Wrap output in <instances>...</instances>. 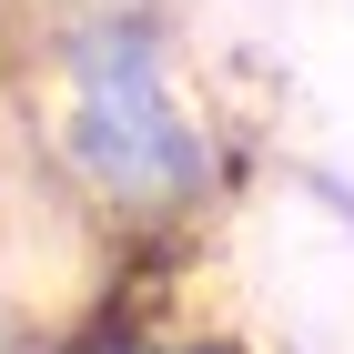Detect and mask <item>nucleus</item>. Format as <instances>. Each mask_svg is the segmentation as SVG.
<instances>
[{
    "label": "nucleus",
    "mask_w": 354,
    "mask_h": 354,
    "mask_svg": "<svg viewBox=\"0 0 354 354\" xmlns=\"http://www.w3.org/2000/svg\"><path fill=\"white\" fill-rule=\"evenodd\" d=\"M0 354H172V334H162V314H152L132 283H111L91 314H71V324H51V334H21V344H0Z\"/></svg>",
    "instance_id": "nucleus-2"
},
{
    "label": "nucleus",
    "mask_w": 354,
    "mask_h": 354,
    "mask_svg": "<svg viewBox=\"0 0 354 354\" xmlns=\"http://www.w3.org/2000/svg\"><path fill=\"white\" fill-rule=\"evenodd\" d=\"M41 132H51V172L82 192L111 233H183L223 203V152L213 111L183 82V41L162 10L142 0H102V10H51L41 41Z\"/></svg>",
    "instance_id": "nucleus-1"
},
{
    "label": "nucleus",
    "mask_w": 354,
    "mask_h": 354,
    "mask_svg": "<svg viewBox=\"0 0 354 354\" xmlns=\"http://www.w3.org/2000/svg\"><path fill=\"white\" fill-rule=\"evenodd\" d=\"M172 354H253V344H233V334H172Z\"/></svg>",
    "instance_id": "nucleus-3"
}]
</instances>
